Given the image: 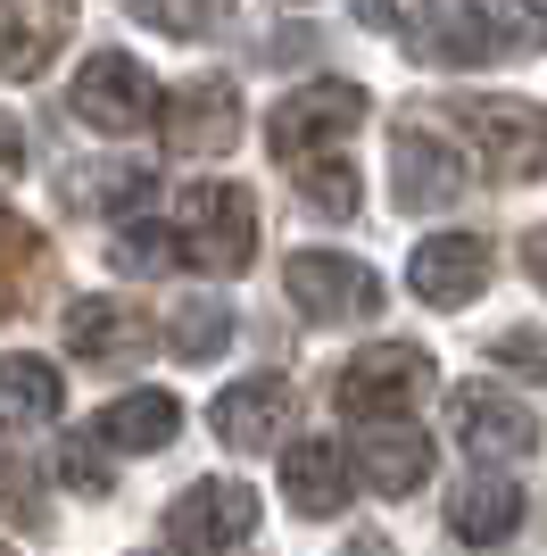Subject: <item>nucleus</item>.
<instances>
[{"instance_id": "nucleus-11", "label": "nucleus", "mask_w": 547, "mask_h": 556, "mask_svg": "<svg viewBox=\"0 0 547 556\" xmlns=\"http://www.w3.org/2000/svg\"><path fill=\"white\" fill-rule=\"evenodd\" d=\"M448 424H456V441L473 448V457H531V448H539V424H531L523 399L481 391V382L448 399Z\"/></svg>"}, {"instance_id": "nucleus-19", "label": "nucleus", "mask_w": 547, "mask_h": 556, "mask_svg": "<svg viewBox=\"0 0 547 556\" xmlns=\"http://www.w3.org/2000/svg\"><path fill=\"white\" fill-rule=\"evenodd\" d=\"M59 407H67V374L50 366V357H0V424L34 432Z\"/></svg>"}, {"instance_id": "nucleus-3", "label": "nucleus", "mask_w": 547, "mask_h": 556, "mask_svg": "<svg viewBox=\"0 0 547 556\" xmlns=\"http://www.w3.org/2000/svg\"><path fill=\"white\" fill-rule=\"evenodd\" d=\"M357 116H365V92L341 84V75H323V84H298V92L274 109L266 141H274V159L291 166V175H307V166H323L348 134H357Z\"/></svg>"}, {"instance_id": "nucleus-2", "label": "nucleus", "mask_w": 547, "mask_h": 556, "mask_svg": "<svg viewBox=\"0 0 547 556\" xmlns=\"http://www.w3.org/2000/svg\"><path fill=\"white\" fill-rule=\"evenodd\" d=\"M448 109V125L465 134V150H473L498 184H523V175H539L547 166V109H531V100H440Z\"/></svg>"}, {"instance_id": "nucleus-25", "label": "nucleus", "mask_w": 547, "mask_h": 556, "mask_svg": "<svg viewBox=\"0 0 547 556\" xmlns=\"http://www.w3.org/2000/svg\"><path fill=\"white\" fill-rule=\"evenodd\" d=\"M175 232H158V225H125L116 232V250H109V266L116 275H166V266H175Z\"/></svg>"}, {"instance_id": "nucleus-15", "label": "nucleus", "mask_w": 547, "mask_h": 556, "mask_svg": "<svg viewBox=\"0 0 547 556\" xmlns=\"http://www.w3.org/2000/svg\"><path fill=\"white\" fill-rule=\"evenodd\" d=\"M67 42V0H0V75H42Z\"/></svg>"}, {"instance_id": "nucleus-24", "label": "nucleus", "mask_w": 547, "mask_h": 556, "mask_svg": "<svg viewBox=\"0 0 547 556\" xmlns=\"http://www.w3.org/2000/svg\"><path fill=\"white\" fill-rule=\"evenodd\" d=\"M75 200H84V208L125 216V208L150 200V166H91V184H75Z\"/></svg>"}, {"instance_id": "nucleus-6", "label": "nucleus", "mask_w": 547, "mask_h": 556, "mask_svg": "<svg viewBox=\"0 0 547 556\" xmlns=\"http://www.w3.org/2000/svg\"><path fill=\"white\" fill-rule=\"evenodd\" d=\"M182 257L207 275H241L257 257V200L241 184H200L182 200Z\"/></svg>"}, {"instance_id": "nucleus-7", "label": "nucleus", "mask_w": 547, "mask_h": 556, "mask_svg": "<svg viewBox=\"0 0 547 556\" xmlns=\"http://www.w3.org/2000/svg\"><path fill=\"white\" fill-rule=\"evenodd\" d=\"M257 532V498L241 482H191L166 507V548L175 556H225Z\"/></svg>"}, {"instance_id": "nucleus-1", "label": "nucleus", "mask_w": 547, "mask_h": 556, "mask_svg": "<svg viewBox=\"0 0 547 556\" xmlns=\"http://www.w3.org/2000/svg\"><path fill=\"white\" fill-rule=\"evenodd\" d=\"M415 59L432 67H506V59H531L547 50V9L531 0H465V9H440L407 34Z\"/></svg>"}, {"instance_id": "nucleus-28", "label": "nucleus", "mask_w": 547, "mask_h": 556, "mask_svg": "<svg viewBox=\"0 0 547 556\" xmlns=\"http://www.w3.org/2000/svg\"><path fill=\"white\" fill-rule=\"evenodd\" d=\"M59 473H67L75 490H109V473H100V465H91L84 448H67V457H59Z\"/></svg>"}, {"instance_id": "nucleus-21", "label": "nucleus", "mask_w": 547, "mask_h": 556, "mask_svg": "<svg viewBox=\"0 0 547 556\" xmlns=\"http://www.w3.org/2000/svg\"><path fill=\"white\" fill-rule=\"evenodd\" d=\"M42 282V232L17 225V216H0V316L25 307V291Z\"/></svg>"}, {"instance_id": "nucleus-23", "label": "nucleus", "mask_w": 547, "mask_h": 556, "mask_svg": "<svg viewBox=\"0 0 547 556\" xmlns=\"http://www.w3.org/2000/svg\"><path fill=\"white\" fill-rule=\"evenodd\" d=\"M225 332H232V316H225V307L191 300V307H175V325H166V349L200 366V357H216V349H225Z\"/></svg>"}, {"instance_id": "nucleus-27", "label": "nucleus", "mask_w": 547, "mask_h": 556, "mask_svg": "<svg viewBox=\"0 0 547 556\" xmlns=\"http://www.w3.org/2000/svg\"><path fill=\"white\" fill-rule=\"evenodd\" d=\"M489 366H523L531 382H547V332H539V325L498 332V341H489Z\"/></svg>"}, {"instance_id": "nucleus-5", "label": "nucleus", "mask_w": 547, "mask_h": 556, "mask_svg": "<svg viewBox=\"0 0 547 556\" xmlns=\"http://www.w3.org/2000/svg\"><path fill=\"white\" fill-rule=\"evenodd\" d=\"M67 109L91 134H141L158 116V84H150V67H141L133 50H91L67 84Z\"/></svg>"}, {"instance_id": "nucleus-10", "label": "nucleus", "mask_w": 547, "mask_h": 556, "mask_svg": "<svg viewBox=\"0 0 547 556\" xmlns=\"http://www.w3.org/2000/svg\"><path fill=\"white\" fill-rule=\"evenodd\" d=\"M407 282H415L423 307H465L489 282V241L481 232H432V241H415Z\"/></svg>"}, {"instance_id": "nucleus-18", "label": "nucleus", "mask_w": 547, "mask_h": 556, "mask_svg": "<svg viewBox=\"0 0 547 556\" xmlns=\"http://www.w3.org/2000/svg\"><path fill=\"white\" fill-rule=\"evenodd\" d=\"M348 490V448L341 441H291L282 448V498L298 515H332Z\"/></svg>"}, {"instance_id": "nucleus-14", "label": "nucleus", "mask_w": 547, "mask_h": 556, "mask_svg": "<svg viewBox=\"0 0 547 556\" xmlns=\"http://www.w3.org/2000/svg\"><path fill=\"white\" fill-rule=\"evenodd\" d=\"M390 166H398V208H448L456 191H465V159H456L448 141L415 134V125L390 134Z\"/></svg>"}, {"instance_id": "nucleus-16", "label": "nucleus", "mask_w": 547, "mask_h": 556, "mask_svg": "<svg viewBox=\"0 0 547 556\" xmlns=\"http://www.w3.org/2000/svg\"><path fill=\"white\" fill-rule=\"evenodd\" d=\"M175 424H182L175 391H133V399H116V407L91 416V441H100V448H125V457H158V448L175 441Z\"/></svg>"}, {"instance_id": "nucleus-30", "label": "nucleus", "mask_w": 547, "mask_h": 556, "mask_svg": "<svg viewBox=\"0 0 547 556\" xmlns=\"http://www.w3.org/2000/svg\"><path fill=\"white\" fill-rule=\"evenodd\" d=\"M523 266H531V282H539V291H547V225H539V232H531V241H523Z\"/></svg>"}, {"instance_id": "nucleus-31", "label": "nucleus", "mask_w": 547, "mask_h": 556, "mask_svg": "<svg viewBox=\"0 0 547 556\" xmlns=\"http://www.w3.org/2000/svg\"><path fill=\"white\" fill-rule=\"evenodd\" d=\"M348 556H390V548H382V540H348Z\"/></svg>"}, {"instance_id": "nucleus-17", "label": "nucleus", "mask_w": 547, "mask_h": 556, "mask_svg": "<svg viewBox=\"0 0 547 556\" xmlns=\"http://www.w3.org/2000/svg\"><path fill=\"white\" fill-rule=\"evenodd\" d=\"M448 532L473 540V548H506V540L523 532V490L506 482V473H473L448 507Z\"/></svg>"}, {"instance_id": "nucleus-26", "label": "nucleus", "mask_w": 547, "mask_h": 556, "mask_svg": "<svg viewBox=\"0 0 547 556\" xmlns=\"http://www.w3.org/2000/svg\"><path fill=\"white\" fill-rule=\"evenodd\" d=\"M298 191H307V208H323V216H348V208H357V175H348L341 159L307 166V175H298Z\"/></svg>"}, {"instance_id": "nucleus-4", "label": "nucleus", "mask_w": 547, "mask_h": 556, "mask_svg": "<svg viewBox=\"0 0 547 556\" xmlns=\"http://www.w3.org/2000/svg\"><path fill=\"white\" fill-rule=\"evenodd\" d=\"M432 391V357L415 341H373V349H357L341 366V382H332V399H341L357 424H398V416H415V399Z\"/></svg>"}, {"instance_id": "nucleus-22", "label": "nucleus", "mask_w": 547, "mask_h": 556, "mask_svg": "<svg viewBox=\"0 0 547 556\" xmlns=\"http://www.w3.org/2000/svg\"><path fill=\"white\" fill-rule=\"evenodd\" d=\"M133 17H150L175 42H200V34H216L232 17V0H133Z\"/></svg>"}, {"instance_id": "nucleus-20", "label": "nucleus", "mask_w": 547, "mask_h": 556, "mask_svg": "<svg viewBox=\"0 0 547 556\" xmlns=\"http://www.w3.org/2000/svg\"><path fill=\"white\" fill-rule=\"evenodd\" d=\"M357 465L382 498H407V490L432 473V448L415 441V432H373V441H357Z\"/></svg>"}, {"instance_id": "nucleus-9", "label": "nucleus", "mask_w": 547, "mask_h": 556, "mask_svg": "<svg viewBox=\"0 0 547 556\" xmlns=\"http://www.w3.org/2000/svg\"><path fill=\"white\" fill-rule=\"evenodd\" d=\"M158 125H166L175 159H216V150L241 141V92H232L225 75H200V84L175 92V109H158Z\"/></svg>"}, {"instance_id": "nucleus-13", "label": "nucleus", "mask_w": 547, "mask_h": 556, "mask_svg": "<svg viewBox=\"0 0 547 556\" xmlns=\"http://www.w3.org/2000/svg\"><path fill=\"white\" fill-rule=\"evenodd\" d=\"M282 416H291V382L282 374H250V382L216 391V407H207L216 441H232V448H274L282 441Z\"/></svg>"}, {"instance_id": "nucleus-8", "label": "nucleus", "mask_w": 547, "mask_h": 556, "mask_svg": "<svg viewBox=\"0 0 547 556\" xmlns=\"http://www.w3.org/2000/svg\"><path fill=\"white\" fill-rule=\"evenodd\" d=\"M282 291L298 300V316H373L382 307V282H373V266H357V257H332V250H298L291 266H282Z\"/></svg>"}, {"instance_id": "nucleus-29", "label": "nucleus", "mask_w": 547, "mask_h": 556, "mask_svg": "<svg viewBox=\"0 0 547 556\" xmlns=\"http://www.w3.org/2000/svg\"><path fill=\"white\" fill-rule=\"evenodd\" d=\"M17 159H25V134L9 125V116H0V175H17Z\"/></svg>"}, {"instance_id": "nucleus-12", "label": "nucleus", "mask_w": 547, "mask_h": 556, "mask_svg": "<svg viewBox=\"0 0 547 556\" xmlns=\"http://www.w3.org/2000/svg\"><path fill=\"white\" fill-rule=\"evenodd\" d=\"M67 349L84 366H133L150 357V316L125 300H75L67 307Z\"/></svg>"}, {"instance_id": "nucleus-32", "label": "nucleus", "mask_w": 547, "mask_h": 556, "mask_svg": "<svg viewBox=\"0 0 547 556\" xmlns=\"http://www.w3.org/2000/svg\"><path fill=\"white\" fill-rule=\"evenodd\" d=\"M0 556H17V548H9V540H0Z\"/></svg>"}]
</instances>
